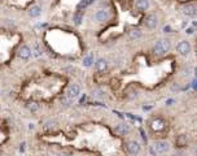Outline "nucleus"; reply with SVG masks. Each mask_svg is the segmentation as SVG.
Segmentation results:
<instances>
[{
	"label": "nucleus",
	"instance_id": "1a4fd4ad",
	"mask_svg": "<svg viewBox=\"0 0 197 156\" xmlns=\"http://www.w3.org/2000/svg\"><path fill=\"white\" fill-rule=\"evenodd\" d=\"M109 18V12L105 11V9H100L95 13V20L98 22H104V21H108Z\"/></svg>",
	"mask_w": 197,
	"mask_h": 156
},
{
	"label": "nucleus",
	"instance_id": "b1692460",
	"mask_svg": "<svg viewBox=\"0 0 197 156\" xmlns=\"http://www.w3.org/2000/svg\"><path fill=\"white\" fill-rule=\"evenodd\" d=\"M173 103H174V100H173V99H170V100H167V102H166V104H167V105H171Z\"/></svg>",
	"mask_w": 197,
	"mask_h": 156
},
{
	"label": "nucleus",
	"instance_id": "bb28decb",
	"mask_svg": "<svg viewBox=\"0 0 197 156\" xmlns=\"http://www.w3.org/2000/svg\"><path fill=\"white\" fill-rule=\"evenodd\" d=\"M174 156H184V155H183V154H175Z\"/></svg>",
	"mask_w": 197,
	"mask_h": 156
},
{
	"label": "nucleus",
	"instance_id": "4be33fe9",
	"mask_svg": "<svg viewBox=\"0 0 197 156\" xmlns=\"http://www.w3.org/2000/svg\"><path fill=\"white\" fill-rule=\"evenodd\" d=\"M93 96L95 98H101V96H103V94H101V91L96 90V91H93Z\"/></svg>",
	"mask_w": 197,
	"mask_h": 156
},
{
	"label": "nucleus",
	"instance_id": "2eb2a0df",
	"mask_svg": "<svg viewBox=\"0 0 197 156\" xmlns=\"http://www.w3.org/2000/svg\"><path fill=\"white\" fill-rule=\"evenodd\" d=\"M92 63H93V55H88V56L83 58V65L86 68H90L92 65Z\"/></svg>",
	"mask_w": 197,
	"mask_h": 156
},
{
	"label": "nucleus",
	"instance_id": "423d86ee",
	"mask_svg": "<svg viewBox=\"0 0 197 156\" xmlns=\"http://www.w3.org/2000/svg\"><path fill=\"white\" fill-rule=\"evenodd\" d=\"M150 126H152V129L156 130V131H162V130H165V128H166V122L161 118H156L150 122Z\"/></svg>",
	"mask_w": 197,
	"mask_h": 156
},
{
	"label": "nucleus",
	"instance_id": "393cba45",
	"mask_svg": "<svg viewBox=\"0 0 197 156\" xmlns=\"http://www.w3.org/2000/svg\"><path fill=\"white\" fill-rule=\"evenodd\" d=\"M187 32H188V34H192V32H193V29H188V30H187Z\"/></svg>",
	"mask_w": 197,
	"mask_h": 156
},
{
	"label": "nucleus",
	"instance_id": "4468645a",
	"mask_svg": "<svg viewBox=\"0 0 197 156\" xmlns=\"http://www.w3.org/2000/svg\"><path fill=\"white\" fill-rule=\"evenodd\" d=\"M40 12H42V8L39 5H34V6H31L30 8V11H29V14L31 16V17H38L39 14H40Z\"/></svg>",
	"mask_w": 197,
	"mask_h": 156
},
{
	"label": "nucleus",
	"instance_id": "9d476101",
	"mask_svg": "<svg viewBox=\"0 0 197 156\" xmlns=\"http://www.w3.org/2000/svg\"><path fill=\"white\" fill-rule=\"evenodd\" d=\"M196 11H197V8L195 4H187L184 8H183V13H184L185 16H188V17H195Z\"/></svg>",
	"mask_w": 197,
	"mask_h": 156
},
{
	"label": "nucleus",
	"instance_id": "a211bd4d",
	"mask_svg": "<svg viewBox=\"0 0 197 156\" xmlns=\"http://www.w3.org/2000/svg\"><path fill=\"white\" fill-rule=\"evenodd\" d=\"M130 38L131 39H139L140 37H142V31L140 30H137V29H134V30H131L130 31Z\"/></svg>",
	"mask_w": 197,
	"mask_h": 156
},
{
	"label": "nucleus",
	"instance_id": "a878e982",
	"mask_svg": "<svg viewBox=\"0 0 197 156\" xmlns=\"http://www.w3.org/2000/svg\"><path fill=\"white\" fill-rule=\"evenodd\" d=\"M192 87H193V89L196 87V81H193V82H192Z\"/></svg>",
	"mask_w": 197,
	"mask_h": 156
},
{
	"label": "nucleus",
	"instance_id": "6e6552de",
	"mask_svg": "<svg viewBox=\"0 0 197 156\" xmlns=\"http://www.w3.org/2000/svg\"><path fill=\"white\" fill-rule=\"evenodd\" d=\"M31 56V50L29 46H22L18 50V57H21L22 60H27Z\"/></svg>",
	"mask_w": 197,
	"mask_h": 156
},
{
	"label": "nucleus",
	"instance_id": "f257e3e1",
	"mask_svg": "<svg viewBox=\"0 0 197 156\" xmlns=\"http://www.w3.org/2000/svg\"><path fill=\"white\" fill-rule=\"evenodd\" d=\"M170 47H171V43H170L169 39H161L158 40L153 47V53L156 56H163L169 52Z\"/></svg>",
	"mask_w": 197,
	"mask_h": 156
},
{
	"label": "nucleus",
	"instance_id": "0eeeda50",
	"mask_svg": "<svg viewBox=\"0 0 197 156\" xmlns=\"http://www.w3.org/2000/svg\"><path fill=\"white\" fill-rule=\"evenodd\" d=\"M81 94V87L78 86V84H71V86H69V89L66 91V95L70 98V99H74V98H77L78 95Z\"/></svg>",
	"mask_w": 197,
	"mask_h": 156
},
{
	"label": "nucleus",
	"instance_id": "f03ea898",
	"mask_svg": "<svg viewBox=\"0 0 197 156\" xmlns=\"http://www.w3.org/2000/svg\"><path fill=\"white\" fill-rule=\"evenodd\" d=\"M153 150L156 151V154H166L170 150V144L166 141H157L153 146Z\"/></svg>",
	"mask_w": 197,
	"mask_h": 156
},
{
	"label": "nucleus",
	"instance_id": "7ed1b4c3",
	"mask_svg": "<svg viewBox=\"0 0 197 156\" xmlns=\"http://www.w3.org/2000/svg\"><path fill=\"white\" fill-rule=\"evenodd\" d=\"M176 51H178L182 56H187V55H189V52H191V44L187 40L179 42V44L176 46Z\"/></svg>",
	"mask_w": 197,
	"mask_h": 156
},
{
	"label": "nucleus",
	"instance_id": "f8f14e48",
	"mask_svg": "<svg viewBox=\"0 0 197 156\" xmlns=\"http://www.w3.org/2000/svg\"><path fill=\"white\" fill-rule=\"evenodd\" d=\"M135 6L139 11H147L148 6H149V1L148 0H136Z\"/></svg>",
	"mask_w": 197,
	"mask_h": 156
},
{
	"label": "nucleus",
	"instance_id": "ddd939ff",
	"mask_svg": "<svg viewBox=\"0 0 197 156\" xmlns=\"http://www.w3.org/2000/svg\"><path fill=\"white\" fill-rule=\"evenodd\" d=\"M106 65H108V63H106L105 58H98V60L96 61V69L98 72H104L105 69H106Z\"/></svg>",
	"mask_w": 197,
	"mask_h": 156
},
{
	"label": "nucleus",
	"instance_id": "6ab92c4d",
	"mask_svg": "<svg viewBox=\"0 0 197 156\" xmlns=\"http://www.w3.org/2000/svg\"><path fill=\"white\" fill-rule=\"evenodd\" d=\"M27 108L31 110V112H35V110H38L39 109V104L37 102H30L27 104Z\"/></svg>",
	"mask_w": 197,
	"mask_h": 156
},
{
	"label": "nucleus",
	"instance_id": "20e7f679",
	"mask_svg": "<svg viewBox=\"0 0 197 156\" xmlns=\"http://www.w3.org/2000/svg\"><path fill=\"white\" fill-rule=\"evenodd\" d=\"M127 151H129L130 155L136 156V155L140 152V146H139V143L135 142V141H130L129 143H127Z\"/></svg>",
	"mask_w": 197,
	"mask_h": 156
},
{
	"label": "nucleus",
	"instance_id": "5701e85b",
	"mask_svg": "<svg viewBox=\"0 0 197 156\" xmlns=\"http://www.w3.org/2000/svg\"><path fill=\"white\" fill-rule=\"evenodd\" d=\"M53 125H55V122H53V121H52V122H51V121H48L47 124H45L44 128H45V129H48V128H53Z\"/></svg>",
	"mask_w": 197,
	"mask_h": 156
},
{
	"label": "nucleus",
	"instance_id": "aec40b11",
	"mask_svg": "<svg viewBox=\"0 0 197 156\" xmlns=\"http://www.w3.org/2000/svg\"><path fill=\"white\" fill-rule=\"evenodd\" d=\"M82 20H83V14H82V13H75L74 14V22L75 24L79 25L82 22Z\"/></svg>",
	"mask_w": 197,
	"mask_h": 156
},
{
	"label": "nucleus",
	"instance_id": "cd10ccee",
	"mask_svg": "<svg viewBox=\"0 0 197 156\" xmlns=\"http://www.w3.org/2000/svg\"><path fill=\"white\" fill-rule=\"evenodd\" d=\"M60 156H70V155H68V154H61Z\"/></svg>",
	"mask_w": 197,
	"mask_h": 156
},
{
	"label": "nucleus",
	"instance_id": "dca6fc26",
	"mask_svg": "<svg viewBox=\"0 0 197 156\" xmlns=\"http://www.w3.org/2000/svg\"><path fill=\"white\" fill-rule=\"evenodd\" d=\"M176 144H178L179 147H184V146H187V136L185 135H179L178 138H176Z\"/></svg>",
	"mask_w": 197,
	"mask_h": 156
},
{
	"label": "nucleus",
	"instance_id": "39448f33",
	"mask_svg": "<svg viewBox=\"0 0 197 156\" xmlns=\"http://www.w3.org/2000/svg\"><path fill=\"white\" fill-rule=\"evenodd\" d=\"M145 25H147L148 29H150V30L156 29L157 25H158V18H157V16L156 14H149L145 18Z\"/></svg>",
	"mask_w": 197,
	"mask_h": 156
},
{
	"label": "nucleus",
	"instance_id": "412c9836",
	"mask_svg": "<svg viewBox=\"0 0 197 156\" xmlns=\"http://www.w3.org/2000/svg\"><path fill=\"white\" fill-rule=\"evenodd\" d=\"M61 103L64 104L65 107H69V105H70V104H71V99H70V98H69V96L66 95V96H64V98H62V99H61Z\"/></svg>",
	"mask_w": 197,
	"mask_h": 156
},
{
	"label": "nucleus",
	"instance_id": "9b49d317",
	"mask_svg": "<svg viewBox=\"0 0 197 156\" xmlns=\"http://www.w3.org/2000/svg\"><path fill=\"white\" fill-rule=\"evenodd\" d=\"M116 131L118 133V134H121V135H124V134H127V133L130 131V128H129V125H127L126 122H121V124H118V125L116 126Z\"/></svg>",
	"mask_w": 197,
	"mask_h": 156
},
{
	"label": "nucleus",
	"instance_id": "f3484780",
	"mask_svg": "<svg viewBox=\"0 0 197 156\" xmlns=\"http://www.w3.org/2000/svg\"><path fill=\"white\" fill-rule=\"evenodd\" d=\"M92 3H93V0H81V3L78 4V9L81 11L82 8H83V9H84V8H87V6H88V5H91Z\"/></svg>",
	"mask_w": 197,
	"mask_h": 156
}]
</instances>
